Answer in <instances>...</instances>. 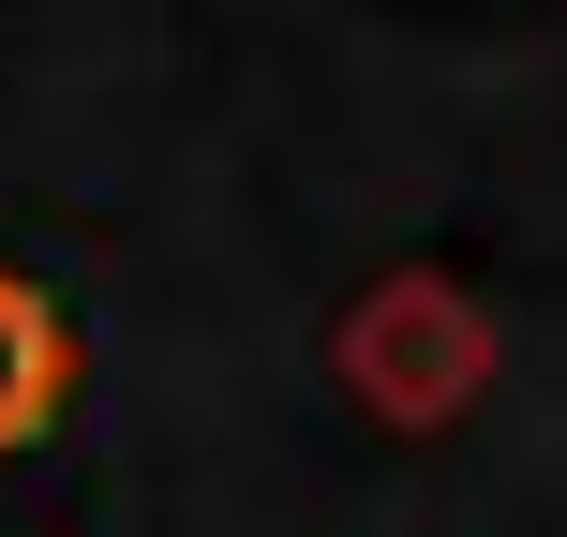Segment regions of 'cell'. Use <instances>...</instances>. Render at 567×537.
<instances>
[{"instance_id":"6da1fadb","label":"cell","mask_w":567,"mask_h":537,"mask_svg":"<svg viewBox=\"0 0 567 537\" xmlns=\"http://www.w3.org/2000/svg\"><path fill=\"white\" fill-rule=\"evenodd\" d=\"M60 403H75V329H60V299L30 269H0V463H16Z\"/></svg>"}]
</instances>
